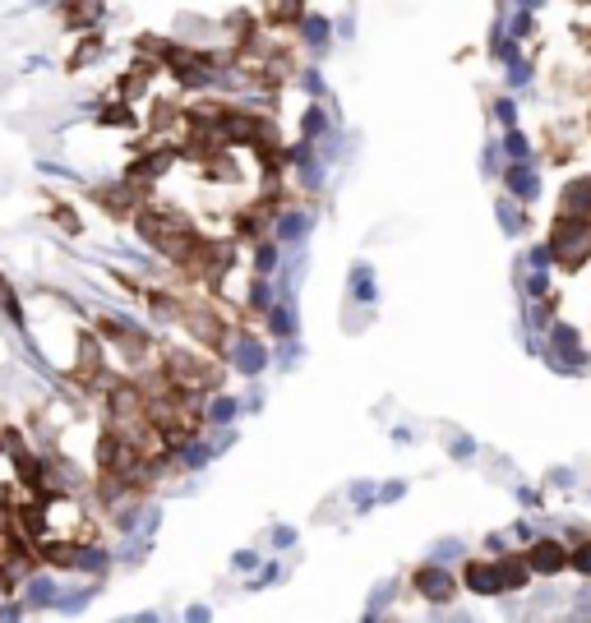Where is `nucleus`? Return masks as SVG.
Listing matches in <instances>:
<instances>
[{
    "instance_id": "nucleus-4",
    "label": "nucleus",
    "mask_w": 591,
    "mask_h": 623,
    "mask_svg": "<svg viewBox=\"0 0 591 623\" xmlns=\"http://www.w3.org/2000/svg\"><path fill=\"white\" fill-rule=\"evenodd\" d=\"M467 582L476 591H499V587H504V573H499V568H490V564H476L467 573Z\"/></svg>"
},
{
    "instance_id": "nucleus-7",
    "label": "nucleus",
    "mask_w": 591,
    "mask_h": 623,
    "mask_svg": "<svg viewBox=\"0 0 591 623\" xmlns=\"http://www.w3.org/2000/svg\"><path fill=\"white\" fill-rule=\"evenodd\" d=\"M508 185H513V190H518L522 199H527V194H536V180H531L527 171H513V176H508Z\"/></svg>"
},
{
    "instance_id": "nucleus-2",
    "label": "nucleus",
    "mask_w": 591,
    "mask_h": 623,
    "mask_svg": "<svg viewBox=\"0 0 591 623\" xmlns=\"http://www.w3.org/2000/svg\"><path fill=\"white\" fill-rule=\"evenodd\" d=\"M564 559H568V554L559 550V545H550V540H541V545L531 550V568H541V573H559Z\"/></svg>"
},
{
    "instance_id": "nucleus-1",
    "label": "nucleus",
    "mask_w": 591,
    "mask_h": 623,
    "mask_svg": "<svg viewBox=\"0 0 591 623\" xmlns=\"http://www.w3.org/2000/svg\"><path fill=\"white\" fill-rule=\"evenodd\" d=\"M550 254H555L559 264H568V268L587 264V254H591V227H582V222H559L555 240H550Z\"/></svg>"
},
{
    "instance_id": "nucleus-3",
    "label": "nucleus",
    "mask_w": 591,
    "mask_h": 623,
    "mask_svg": "<svg viewBox=\"0 0 591 623\" xmlns=\"http://www.w3.org/2000/svg\"><path fill=\"white\" fill-rule=\"evenodd\" d=\"M421 591H430V600H448L453 596V577L430 568V573H421Z\"/></svg>"
},
{
    "instance_id": "nucleus-6",
    "label": "nucleus",
    "mask_w": 591,
    "mask_h": 623,
    "mask_svg": "<svg viewBox=\"0 0 591 623\" xmlns=\"http://www.w3.org/2000/svg\"><path fill=\"white\" fill-rule=\"evenodd\" d=\"M559 351H564V360H573V365H578V360H582V351H578V337H573V333H568V328H559Z\"/></svg>"
},
{
    "instance_id": "nucleus-8",
    "label": "nucleus",
    "mask_w": 591,
    "mask_h": 623,
    "mask_svg": "<svg viewBox=\"0 0 591 623\" xmlns=\"http://www.w3.org/2000/svg\"><path fill=\"white\" fill-rule=\"evenodd\" d=\"M573 568H582V573H591V545H582V550L573 554Z\"/></svg>"
},
{
    "instance_id": "nucleus-5",
    "label": "nucleus",
    "mask_w": 591,
    "mask_h": 623,
    "mask_svg": "<svg viewBox=\"0 0 591 623\" xmlns=\"http://www.w3.org/2000/svg\"><path fill=\"white\" fill-rule=\"evenodd\" d=\"M564 208H568V213H591V176L578 180V185H568Z\"/></svg>"
}]
</instances>
